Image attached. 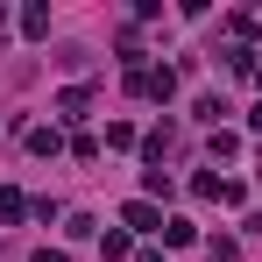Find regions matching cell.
<instances>
[{
    "mask_svg": "<svg viewBox=\"0 0 262 262\" xmlns=\"http://www.w3.org/2000/svg\"><path fill=\"white\" fill-rule=\"evenodd\" d=\"M128 227H142V234H163V213H156V206H142V199H135V206H128Z\"/></svg>",
    "mask_w": 262,
    "mask_h": 262,
    "instance_id": "1",
    "label": "cell"
},
{
    "mask_svg": "<svg viewBox=\"0 0 262 262\" xmlns=\"http://www.w3.org/2000/svg\"><path fill=\"white\" fill-rule=\"evenodd\" d=\"M142 262H163V255H142Z\"/></svg>",
    "mask_w": 262,
    "mask_h": 262,
    "instance_id": "2",
    "label": "cell"
}]
</instances>
